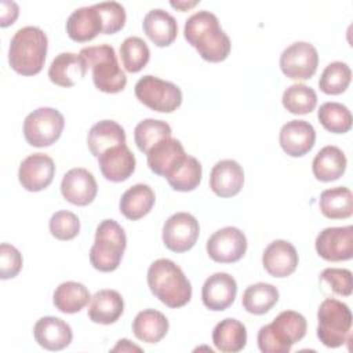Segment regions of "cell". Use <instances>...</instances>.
I'll use <instances>...</instances> for the list:
<instances>
[{"label": "cell", "mask_w": 353, "mask_h": 353, "mask_svg": "<svg viewBox=\"0 0 353 353\" xmlns=\"http://www.w3.org/2000/svg\"><path fill=\"white\" fill-rule=\"evenodd\" d=\"M127 237L124 229L114 219L102 221L95 232V240L90 250V262L99 272H113L119 268Z\"/></svg>", "instance_id": "8992f818"}, {"label": "cell", "mask_w": 353, "mask_h": 353, "mask_svg": "<svg viewBox=\"0 0 353 353\" xmlns=\"http://www.w3.org/2000/svg\"><path fill=\"white\" fill-rule=\"evenodd\" d=\"M102 19V33L113 34L124 28L125 23V10L117 1H102L94 4Z\"/></svg>", "instance_id": "60d3db41"}, {"label": "cell", "mask_w": 353, "mask_h": 353, "mask_svg": "<svg viewBox=\"0 0 353 353\" xmlns=\"http://www.w3.org/2000/svg\"><path fill=\"white\" fill-rule=\"evenodd\" d=\"M50 232L58 240H72L80 232V221L70 211H57L50 219Z\"/></svg>", "instance_id": "b9f144b4"}, {"label": "cell", "mask_w": 353, "mask_h": 353, "mask_svg": "<svg viewBox=\"0 0 353 353\" xmlns=\"http://www.w3.org/2000/svg\"><path fill=\"white\" fill-rule=\"evenodd\" d=\"M212 342L219 352L237 353L247 343L245 325L236 319H223L212 330Z\"/></svg>", "instance_id": "f546056e"}, {"label": "cell", "mask_w": 353, "mask_h": 353, "mask_svg": "<svg viewBox=\"0 0 353 353\" xmlns=\"http://www.w3.org/2000/svg\"><path fill=\"white\" fill-rule=\"evenodd\" d=\"M168 320L161 312L145 309L132 320V332L142 342L157 343L168 332Z\"/></svg>", "instance_id": "4dcf8cb0"}, {"label": "cell", "mask_w": 353, "mask_h": 353, "mask_svg": "<svg viewBox=\"0 0 353 353\" xmlns=\"http://www.w3.org/2000/svg\"><path fill=\"white\" fill-rule=\"evenodd\" d=\"M154 192L149 185L137 183L128 188L120 199V212L130 221H138L143 218L154 205Z\"/></svg>", "instance_id": "83f0119b"}, {"label": "cell", "mask_w": 353, "mask_h": 353, "mask_svg": "<svg viewBox=\"0 0 353 353\" xmlns=\"http://www.w3.org/2000/svg\"><path fill=\"white\" fill-rule=\"evenodd\" d=\"M199 234V221L189 212H176L164 222L161 237L170 251L185 252L193 248Z\"/></svg>", "instance_id": "7c38bea8"}, {"label": "cell", "mask_w": 353, "mask_h": 353, "mask_svg": "<svg viewBox=\"0 0 353 353\" xmlns=\"http://www.w3.org/2000/svg\"><path fill=\"white\" fill-rule=\"evenodd\" d=\"M205 250L214 262L234 263L240 261L247 251V237L240 229L226 226L210 236Z\"/></svg>", "instance_id": "8fae6325"}, {"label": "cell", "mask_w": 353, "mask_h": 353, "mask_svg": "<svg viewBox=\"0 0 353 353\" xmlns=\"http://www.w3.org/2000/svg\"><path fill=\"white\" fill-rule=\"evenodd\" d=\"M135 156L125 143L113 146L98 157V165L110 182H123L128 179L135 171Z\"/></svg>", "instance_id": "ffe728a7"}, {"label": "cell", "mask_w": 353, "mask_h": 353, "mask_svg": "<svg viewBox=\"0 0 353 353\" xmlns=\"http://www.w3.org/2000/svg\"><path fill=\"white\" fill-rule=\"evenodd\" d=\"M186 157L182 143L176 138H164L150 148L146 160L150 171L163 178H168Z\"/></svg>", "instance_id": "e0dca14e"}, {"label": "cell", "mask_w": 353, "mask_h": 353, "mask_svg": "<svg viewBox=\"0 0 353 353\" xmlns=\"http://www.w3.org/2000/svg\"><path fill=\"white\" fill-rule=\"evenodd\" d=\"M352 312L338 299H324L317 310V338L327 347H339L350 341Z\"/></svg>", "instance_id": "52a82bcc"}, {"label": "cell", "mask_w": 353, "mask_h": 353, "mask_svg": "<svg viewBox=\"0 0 353 353\" xmlns=\"http://www.w3.org/2000/svg\"><path fill=\"white\" fill-rule=\"evenodd\" d=\"M201 174L203 170L200 161L196 157L186 154L183 161L167 178V182L174 190L192 192L200 185Z\"/></svg>", "instance_id": "e575fe53"}, {"label": "cell", "mask_w": 353, "mask_h": 353, "mask_svg": "<svg viewBox=\"0 0 353 353\" xmlns=\"http://www.w3.org/2000/svg\"><path fill=\"white\" fill-rule=\"evenodd\" d=\"M88 68L84 59L73 52H61L48 68L51 83L59 87H73L85 77Z\"/></svg>", "instance_id": "603a6c76"}, {"label": "cell", "mask_w": 353, "mask_h": 353, "mask_svg": "<svg viewBox=\"0 0 353 353\" xmlns=\"http://www.w3.org/2000/svg\"><path fill=\"white\" fill-rule=\"evenodd\" d=\"M352 80V70L347 63L335 61L328 63L319 80V88L327 95H338L346 91Z\"/></svg>", "instance_id": "74e56055"}, {"label": "cell", "mask_w": 353, "mask_h": 353, "mask_svg": "<svg viewBox=\"0 0 353 353\" xmlns=\"http://www.w3.org/2000/svg\"><path fill=\"white\" fill-rule=\"evenodd\" d=\"M170 4H171V7H174V8H176V10H181V11H186V10H189V8H193L194 6H197L199 4V1H170Z\"/></svg>", "instance_id": "7dc6e473"}, {"label": "cell", "mask_w": 353, "mask_h": 353, "mask_svg": "<svg viewBox=\"0 0 353 353\" xmlns=\"http://www.w3.org/2000/svg\"><path fill=\"white\" fill-rule=\"evenodd\" d=\"M145 34L157 47L170 46L178 34V23L175 18L161 8L150 10L142 22Z\"/></svg>", "instance_id": "484cf974"}, {"label": "cell", "mask_w": 353, "mask_h": 353, "mask_svg": "<svg viewBox=\"0 0 353 353\" xmlns=\"http://www.w3.org/2000/svg\"><path fill=\"white\" fill-rule=\"evenodd\" d=\"M120 58L127 72L138 73L148 65L150 50L141 37L131 36L120 44Z\"/></svg>", "instance_id": "f35d334b"}, {"label": "cell", "mask_w": 353, "mask_h": 353, "mask_svg": "<svg viewBox=\"0 0 353 353\" xmlns=\"http://www.w3.org/2000/svg\"><path fill=\"white\" fill-rule=\"evenodd\" d=\"M91 301V295L88 288L77 281H63L61 283L52 295L54 306L68 314H73L80 312L88 302Z\"/></svg>", "instance_id": "d6a6232c"}, {"label": "cell", "mask_w": 353, "mask_h": 353, "mask_svg": "<svg viewBox=\"0 0 353 353\" xmlns=\"http://www.w3.org/2000/svg\"><path fill=\"white\" fill-rule=\"evenodd\" d=\"M237 283L225 272H218L205 279L201 288V299L207 309L222 312L228 309L236 298Z\"/></svg>", "instance_id": "2e32d148"}, {"label": "cell", "mask_w": 353, "mask_h": 353, "mask_svg": "<svg viewBox=\"0 0 353 353\" xmlns=\"http://www.w3.org/2000/svg\"><path fill=\"white\" fill-rule=\"evenodd\" d=\"M146 279L150 292L168 307H182L192 298L190 281L171 259L160 258L152 262Z\"/></svg>", "instance_id": "7a4b0ae2"}, {"label": "cell", "mask_w": 353, "mask_h": 353, "mask_svg": "<svg viewBox=\"0 0 353 353\" xmlns=\"http://www.w3.org/2000/svg\"><path fill=\"white\" fill-rule=\"evenodd\" d=\"M65 127L62 113L54 108H39L29 113L23 121L25 141L34 148L55 143Z\"/></svg>", "instance_id": "9c48e42d"}, {"label": "cell", "mask_w": 353, "mask_h": 353, "mask_svg": "<svg viewBox=\"0 0 353 353\" xmlns=\"http://www.w3.org/2000/svg\"><path fill=\"white\" fill-rule=\"evenodd\" d=\"M33 335L36 342L47 350H62L68 347L73 339L70 325L54 316L39 319L33 327Z\"/></svg>", "instance_id": "44dd1931"}, {"label": "cell", "mask_w": 353, "mask_h": 353, "mask_svg": "<svg viewBox=\"0 0 353 353\" xmlns=\"http://www.w3.org/2000/svg\"><path fill=\"white\" fill-rule=\"evenodd\" d=\"M283 106L292 114H306L314 110L317 105L316 91L305 84H292L284 92L281 98Z\"/></svg>", "instance_id": "ab89813d"}, {"label": "cell", "mask_w": 353, "mask_h": 353, "mask_svg": "<svg viewBox=\"0 0 353 353\" xmlns=\"http://www.w3.org/2000/svg\"><path fill=\"white\" fill-rule=\"evenodd\" d=\"M306 319L294 310H284L259 328L256 342L262 353H288L306 335Z\"/></svg>", "instance_id": "277c9868"}, {"label": "cell", "mask_w": 353, "mask_h": 353, "mask_svg": "<svg viewBox=\"0 0 353 353\" xmlns=\"http://www.w3.org/2000/svg\"><path fill=\"white\" fill-rule=\"evenodd\" d=\"M317 254L330 262L349 261L353 256V226L325 228L314 241Z\"/></svg>", "instance_id": "4fadbf2b"}, {"label": "cell", "mask_w": 353, "mask_h": 353, "mask_svg": "<svg viewBox=\"0 0 353 353\" xmlns=\"http://www.w3.org/2000/svg\"><path fill=\"white\" fill-rule=\"evenodd\" d=\"M79 55L92 70L94 85L106 94H116L125 88L127 76L120 69L114 48L109 44L91 46L80 50Z\"/></svg>", "instance_id": "5b68a950"}, {"label": "cell", "mask_w": 353, "mask_h": 353, "mask_svg": "<svg viewBox=\"0 0 353 353\" xmlns=\"http://www.w3.org/2000/svg\"><path fill=\"white\" fill-rule=\"evenodd\" d=\"M124 310V301L116 290H99L91 296L88 317L97 324L116 323Z\"/></svg>", "instance_id": "d4e9b609"}, {"label": "cell", "mask_w": 353, "mask_h": 353, "mask_svg": "<svg viewBox=\"0 0 353 353\" xmlns=\"http://www.w3.org/2000/svg\"><path fill=\"white\" fill-rule=\"evenodd\" d=\"M320 124L332 134H345L352 128V113L339 102H324L317 110Z\"/></svg>", "instance_id": "8d00e7d4"}, {"label": "cell", "mask_w": 353, "mask_h": 353, "mask_svg": "<svg viewBox=\"0 0 353 353\" xmlns=\"http://www.w3.org/2000/svg\"><path fill=\"white\" fill-rule=\"evenodd\" d=\"M0 7H1L0 25H1V28H7V26L12 25L15 22V19L18 18L19 7L15 1H7V0L0 1Z\"/></svg>", "instance_id": "f6af8a7d"}, {"label": "cell", "mask_w": 353, "mask_h": 353, "mask_svg": "<svg viewBox=\"0 0 353 353\" xmlns=\"http://www.w3.org/2000/svg\"><path fill=\"white\" fill-rule=\"evenodd\" d=\"M186 41L208 62H222L230 54V39L221 28L215 14L203 10L188 18L183 28Z\"/></svg>", "instance_id": "6da1fadb"}, {"label": "cell", "mask_w": 353, "mask_h": 353, "mask_svg": "<svg viewBox=\"0 0 353 353\" xmlns=\"http://www.w3.org/2000/svg\"><path fill=\"white\" fill-rule=\"evenodd\" d=\"M345 153L332 145L324 146L314 156L312 163V171L316 179L321 182H331L339 179L346 170Z\"/></svg>", "instance_id": "f1b7e54d"}, {"label": "cell", "mask_w": 353, "mask_h": 353, "mask_svg": "<svg viewBox=\"0 0 353 353\" xmlns=\"http://www.w3.org/2000/svg\"><path fill=\"white\" fill-rule=\"evenodd\" d=\"M48 39L37 26H23L10 41L8 63L22 76H34L41 72L47 55Z\"/></svg>", "instance_id": "3957f363"}, {"label": "cell", "mask_w": 353, "mask_h": 353, "mask_svg": "<svg viewBox=\"0 0 353 353\" xmlns=\"http://www.w3.org/2000/svg\"><path fill=\"white\" fill-rule=\"evenodd\" d=\"M321 214L330 219H346L353 214V194L346 186H336L321 192L319 199Z\"/></svg>", "instance_id": "1f68e13d"}, {"label": "cell", "mask_w": 353, "mask_h": 353, "mask_svg": "<svg viewBox=\"0 0 353 353\" xmlns=\"http://www.w3.org/2000/svg\"><path fill=\"white\" fill-rule=\"evenodd\" d=\"M319 66V54L313 44L295 41L280 55V69L291 80L310 79Z\"/></svg>", "instance_id": "30bf717a"}, {"label": "cell", "mask_w": 353, "mask_h": 353, "mask_svg": "<svg viewBox=\"0 0 353 353\" xmlns=\"http://www.w3.org/2000/svg\"><path fill=\"white\" fill-rule=\"evenodd\" d=\"M320 283L328 287L336 295L349 296L352 294L353 281L352 272L349 269L327 268L320 274Z\"/></svg>", "instance_id": "7bdbcfd3"}, {"label": "cell", "mask_w": 353, "mask_h": 353, "mask_svg": "<svg viewBox=\"0 0 353 353\" xmlns=\"http://www.w3.org/2000/svg\"><path fill=\"white\" fill-rule=\"evenodd\" d=\"M98 185L94 175L81 167L69 170L61 182V193L66 201L74 205H88L94 201Z\"/></svg>", "instance_id": "9a60e30c"}, {"label": "cell", "mask_w": 353, "mask_h": 353, "mask_svg": "<svg viewBox=\"0 0 353 353\" xmlns=\"http://www.w3.org/2000/svg\"><path fill=\"white\" fill-rule=\"evenodd\" d=\"M298 252L287 240L272 241L262 254L263 269L273 277H287L298 266Z\"/></svg>", "instance_id": "d6986e66"}, {"label": "cell", "mask_w": 353, "mask_h": 353, "mask_svg": "<svg viewBox=\"0 0 353 353\" xmlns=\"http://www.w3.org/2000/svg\"><path fill=\"white\" fill-rule=\"evenodd\" d=\"M279 142L288 156L301 157L314 146L316 131L306 120H291L281 127Z\"/></svg>", "instance_id": "ac0fdd59"}, {"label": "cell", "mask_w": 353, "mask_h": 353, "mask_svg": "<svg viewBox=\"0 0 353 353\" xmlns=\"http://www.w3.org/2000/svg\"><path fill=\"white\" fill-rule=\"evenodd\" d=\"M244 185V171L236 160L218 161L210 174V188L219 197L236 196Z\"/></svg>", "instance_id": "7402d4cb"}, {"label": "cell", "mask_w": 353, "mask_h": 353, "mask_svg": "<svg viewBox=\"0 0 353 353\" xmlns=\"http://www.w3.org/2000/svg\"><path fill=\"white\" fill-rule=\"evenodd\" d=\"M132 350L141 352L142 349H141L139 346L132 345L128 339H120V341L117 342V345L112 349V352H132Z\"/></svg>", "instance_id": "bcb514c9"}, {"label": "cell", "mask_w": 353, "mask_h": 353, "mask_svg": "<svg viewBox=\"0 0 353 353\" xmlns=\"http://www.w3.org/2000/svg\"><path fill=\"white\" fill-rule=\"evenodd\" d=\"M102 19L95 6L74 10L66 21L68 36L77 43H85L102 33Z\"/></svg>", "instance_id": "cb8c5ba5"}, {"label": "cell", "mask_w": 353, "mask_h": 353, "mask_svg": "<svg viewBox=\"0 0 353 353\" xmlns=\"http://www.w3.org/2000/svg\"><path fill=\"white\" fill-rule=\"evenodd\" d=\"M55 175L54 160L44 153H33L22 160L18 179L28 192H40L50 186Z\"/></svg>", "instance_id": "5bb4252c"}, {"label": "cell", "mask_w": 353, "mask_h": 353, "mask_svg": "<svg viewBox=\"0 0 353 353\" xmlns=\"http://www.w3.org/2000/svg\"><path fill=\"white\" fill-rule=\"evenodd\" d=\"M22 255L11 244L3 243L0 245V277L3 280L15 277L22 269Z\"/></svg>", "instance_id": "ee69618b"}, {"label": "cell", "mask_w": 353, "mask_h": 353, "mask_svg": "<svg viewBox=\"0 0 353 353\" xmlns=\"http://www.w3.org/2000/svg\"><path fill=\"white\" fill-rule=\"evenodd\" d=\"M125 143L124 128L113 120H101L94 124L87 135V145L97 159L108 149Z\"/></svg>", "instance_id": "4316f807"}, {"label": "cell", "mask_w": 353, "mask_h": 353, "mask_svg": "<svg viewBox=\"0 0 353 353\" xmlns=\"http://www.w3.org/2000/svg\"><path fill=\"white\" fill-rule=\"evenodd\" d=\"M168 123L156 119H145L139 121L134 130V141L142 153H148L153 145L164 138L171 137Z\"/></svg>", "instance_id": "d590c367"}, {"label": "cell", "mask_w": 353, "mask_h": 353, "mask_svg": "<svg viewBox=\"0 0 353 353\" xmlns=\"http://www.w3.org/2000/svg\"><path fill=\"white\" fill-rule=\"evenodd\" d=\"M134 91L137 99L154 112L171 113L182 103V91L176 84L152 74L141 77Z\"/></svg>", "instance_id": "ba28073f"}, {"label": "cell", "mask_w": 353, "mask_h": 353, "mask_svg": "<svg viewBox=\"0 0 353 353\" xmlns=\"http://www.w3.org/2000/svg\"><path fill=\"white\" fill-rule=\"evenodd\" d=\"M279 301V290L269 283L251 284L243 292V307L251 314L268 313Z\"/></svg>", "instance_id": "836d02e7"}]
</instances>
